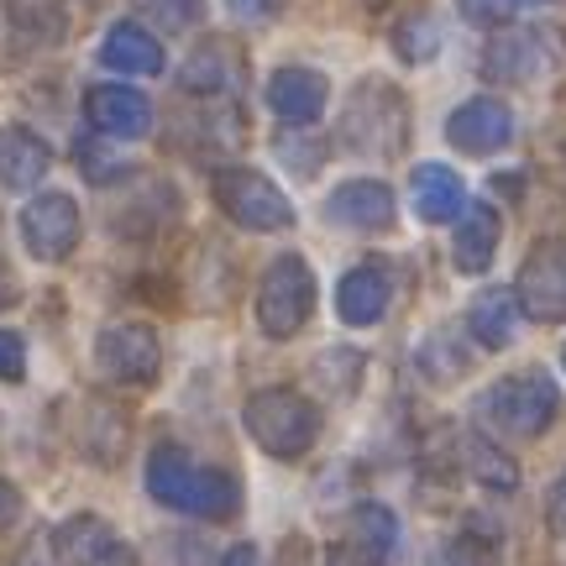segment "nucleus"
<instances>
[{
  "label": "nucleus",
  "mask_w": 566,
  "mask_h": 566,
  "mask_svg": "<svg viewBox=\"0 0 566 566\" xmlns=\"http://www.w3.org/2000/svg\"><path fill=\"white\" fill-rule=\"evenodd\" d=\"M95 363L111 384L122 388H147L163 373V342L153 325L122 321V325H105L101 342H95Z\"/></svg>",
  "instance_id": "8"
},
{
  "label": "nucleus",
  "mask_w": 566,
  "mask_h": 566,
  "mask_svg": "<svg viewBox=\"0 0 566 566\" xmlns=\"http://www.w3.org/2000/svg\"><path fill=\"white\" fill-rule=\"evenodd\" d=\"M556 409H562V394L551 384L541 367H525V373H509L499 384H488L483 394V415L504 436H520V441H535V436H546L551 420H556Z\"/></svg>",
  "instance_id": "5"
},
{
  "label": "nucleus",
  "mask_w": 566,
  "mask_h": 566,
  "mask_svg": "<svg viewBox=\"0 0 566 566\" xmlns=\"http://www.w3.org/2000/svg\"><path fill=\"white\" fill-rule=\"evenodd\" d=\"M53 168V147L32 132V126H0V184L6 189H38Z\"/></svg>",
  "instance_id": "20"
},
{
  "label": "nucleus",
  "mask_w": 566,
  "mask_h": 566,
  "mask_svg": "<svg viewBox=\"0 0 566 566\" xmlns=\"http://www.w3.org/2000/svg\"><path fill=\"white\" fill-rule=\"evenodd\" d=\"M514 300H520V315H530L535 325L566 321V237H541L530 247L514 279Z\"/></svg>",
  "instance_id": "7"
},
{
  "label": "nucleus",
  "mask_w": 566,
  "mask_h": 566,
  "mask_svg": "<svg viewBox=\"0 0 566 566\" xmlns=\"http://www.w3.org/2000/svg\"><path fill=\"white\" fill-rule=\"evenodd\" d=\"M514 6H520V11H525V6H551V0H514Z\"/></svg>",
  "instance_id": "38"
},
{
  "label": "nucleus",
  "mask_w": 566,
  "mask_h": 566,
  "mask_svg": "<svg viewBox=\"0 0 566 566\" xmlns=\"http://www.w3.org/2000/svg\"><path fill=\"white\" fill-rule=\"evenodd\" d=\"M137 11L147 21H158L163 32H189L205 17V0H137Z\"/></svg>",
  "instance_id": "29"
},
{
  "label": "nucleus",
  "mask_w": 566,
  "mask_h": 566,
  "mask_svg": "<svg viewBox=\"0 0 566 566\" xmlns=\"http://www.w3.org/2000/svg\"><path fill=\"white\" fill-rule=\"evenodd\" d=\"M101 63L116 69V74H132V80H153L163 74V42L142 27V21H116L101 42Z\"/></svg>",
  "instance_id": "21"
},
{
  "label": "nucleus",
  "mask_w": 566,
  "mask_h": 566,
  "mask_svg": "<svg viewBox=\"0 0 566 566\" xmlns=\"http://www.w3.org/2000/svg\"><path fill=\"white\" fill-rule=\"evenodd\" d=\"M388 304H394V273H388V263H378V258L346 268L342 283H336V315H342L346 325H357V331L384 321Z\"/></svg>",
  "instance_id": "15"
},
{
  "label": "nucleus",
  "mask_w": 566,
  "mask_h": 566,
  "mask_svg": "<svg viewBox=\"0 0 566 566\" xmlns=\"http://www.w3.org/2000/svg\"><path fill=\"white\" fill-rule=\"evenodd\" d=\"M242 424L268 457L294 462V457H304V451L315 446V436H321V409L310 405L300 388H258L242 409Z\"/></svg>",
  "instance_id": "3"
},
{
  "label": "nucleus",
  "mask_w": 566,
  "mask_h": 566,
  "mask_svg": "<svg viewBox=\"0 0 566 566\" xmlns=\"http://www.w3.org/2000/svg\"><path fill=\"white\" fill-rule=\"evenodd\" d=\"M331 566H367L363 556H357V546H331V556H325Z\"/></svg>",
  "instance_id": "37"
},
{
  "label": "nucleus",
  "mask_w": 566,
  "mask_h": 566,
  "mask_svg": "<svg viewBox=\"0 0 566 566\" xmlns=\"http://www.w3.org/2000/svg\"><path fill=\"white\" fill-rule=\"evenodd\" d=\"M53 556L59 566H142L137 551L126 546L101 514H74L53 530Z\"/></svg>",
  "instance_id": "12"
},
{
  "label": "nucleus",
  "mask_w": 566,
  "mask_h": 566,
  "mask_svg": "<svg viewBox=\"0 0 566 566\" xmlns=\"http://www.w3.org/2000/svg\"><path fill=\"white\" fill-rule=\"evenodd\" d=\"M325 221L342 226V231H357V237H384L399 221V200L384 179H346L331 189Z\"/></svg>",
  "instance_id": "11"
},
{
  "label": "nucleus",
  "mask_w": 566,
  "mask_h": 566,
  "mask_svg": "<svg viewBox=\"0 0 566 566\" xmlns=\"http://www.w3.org/2000/svg\"><path fill=\"white\" fill-rule=\"evenodd\" d=\"M352 546L367 566H394L399 562V514L388 504H357L352 514Z\"/></svg>",
  "instance_id": "24"
},
{
  "label": "nucleus",
  "mask_w": 566,
  "mask_h": 566,
  "mask_svg": "<svg viewBox=\"0 0 566 566\" xmlns=\"http://www.w3.org/2000/svg\"><path fill=\"white\" fill-rule=\"evenodd\" d=\"M179 84L189 95H205V101H221V95H237L242 84V53L226 38H205L179 69Z\"/></svg>",
  "instance_id": "17"
},
{
  "label": "nucleus",
  "mask_w": 566,
  "mask_h": 566,
  "mask_svg": "<svg viewBox=\"0 0 566 566\" xmlns=\"http://www.w3.org/2000/svg\"><path fill=\"white\" fill-rule=\"evenodd\" d=\"M457 11H462V21H472V27H509V21L520 17V6L514 0H457Z\"/></svg>",
  "instance_id": "30"
},
{
  "label": "nucleus",
  "mask_w": 566,
  "mask_h": 566,
  "mask_svg": "<svg viewBox=\"0 0 566 566\" xmlns=\"http://www.w3.org/2000/svg\"><path fill=\"white\" fill-rule=\"evenodd\" d=\"M441 42H446V32L430 11H415V17H405L394 27V53H399V63H430L441 53Z\"/></svg>",
  "instance_id": "26"
},
{
  "label": "nucleus",
  "mask_w": 566,
  "mask_h": 566,
  "mask_svg": "<svg viewBox=\"0 0 566 566\" xmlns=\"http://www.w3.org/2000/svg\"><path fill=\"white\" fill-rule=\"evenodd\" d=\"M210 189H216V205H221L242 231H289V226H294L289 195H283L268 174H258V168H242V163L216 168Z\"/></svg>",
  "instance_id": "6"
},
{
  "label": "nucleus",
  "mask_w": 566,
  "mask_h": 566,
  "mask_svg": "<svg viewBox=\"0 0 566 566\" xmlns=\"http://www.w3.org/2000/svg\"><path fill=\"white\" fill-rule=\"evenodd\" d=\"M231 11L242 21H263V17H273V0H231Z\"/></svg>",
  "instance_id": "35"
},
{
  "label": "nucleus",
  "mask_w": 566,
  "mask_h": 566,
  "mask_svg": "<svg viewBox=\"0 0 566 566\" xmlns=\"http://www.w3.org/2000/svg\"><path fill=\"white\" fill-rule=\"evenodd\" d=\"M27 378V342L17 331H0V384H21Z\"/></svg>",
  "instance_id": "31"
},
{
  "label": "nucleus",
  "mask_w": 566,
  "mask_h": 566,
  "mask_svg": "<svg viewBox=\"0 0 566 566\" xmlns=\"http://www.w3.org/2000/svg\"><path fill=\"white\" fill-rule=\"evenodd\" d=\"M446 142L467 158H493L514 142V111L499 95H472L446 116Z\"/></svg>",
  "instance_id": "10"
},
{
  "label": "nucleus",
  "mask_w": 566,
  "mask_h": 566,
  "mask_svg": "<svg viewBox=\"0 0 566 566\" xmlns=\"http://www.w3.org/2000/svg\"><path fill=\"white\" fill-rule=\"evenodd\" d=\"M546 525L566 530V467L556 472V483H551V493H546Z\"/></svg>",
  "instance_id": "33"
},
{
  "label": "nucleus",
  "mask_w": 566,
  "mask_h": 566,
  "mask_svg": "<svg viewBox=\"0 0 566 566\" xmlns=\"http://www.w3.org/2000/svg\"><path fill=\"white\" fill-rule=\"evenodd\" d=\"M80 231L84 216L74 195H63V189H48L38 200H27V210H21V242H27V252L38 263H63L80 247Z\"/></svg>",
  "instance_id": "9"
},
{
  "label": "nucleus",
  "mask_w": 566,
  "mask_h": 566,
  "mask_svg": "<svg viewBox=\"0 0 566 566\" xmlns=\"http://www.w3.org/2000/svg\"><path fill=\"white\" fill-rule=\"evenodd\" d=\"M467 367H472V357L457 346L451 331H436V336H424L420 342V373L430 378V384H457Z\"/></svg>",
  "instance_id": "27"
},
{
  "label": "nucleus",
  "mask_w": 566,
  "mask_h": 566,
  "mask_svg": "<svg viewBox=\"0 0 566 566\" xmlns=\"http://www.w3.org/2000/svg\"><path fill=\"white\" fill-rule=\"evenodd\" d=\"M279 566H310V541L289 535V541L279 546Z\"/></svg>",
  "instance_id": "34"
},
{
  "label": "nucleus",
  "mask_w": 566,
  "mask_h": 566,
  "mask_svg": "<svg viewBox=\"0 0 566 566\" xmlns=\"http://www.w3.org/2000/svg\"><path fill=\"white\" fill-rule=\"evenodd\" d=\"M467 331H472V346L504 352L514 342V331H520V300H514V289H483L472 300V310H467Z\"/></svg>",
  "instance_id": "22"
},
{
  "label": "nucleus",
  "mask_w": 566,
  "mask_h": 566,
  "mask_svg": "<svg viewBox=\"0 0 566 566\" xmlns=\"http://www.w3.org/2000/svg\"><path fill=\"white\" fill-rule=\"evenodd\" d=\"M562 367H566V346H562Z\"/></svg>",
  "instance_id": "40"
},
{
  "label": "nucleus",
  "mask_w": 566,
  "mask_h": 566,
  "mask_svg": "<svg viewBox=\"0 0 566 566\" xmlns=\"http://www.w3.org/2000/svg\"><path fill=\"white\" fill-rule=\"evenodd\" d=\"M546 38L541 32H499L483 48V74L493 84H535L546 74Z\"/></svg>",
  "instance_id": "18"
},
{
  "label": "nucleus",
  "mask_w": 566,
  "mask_h": 566,
  "mask_svg": "<svg viewBox=\"0 0 566 566\" xmlns=\"http://www.w3.org/2000/svg\"><path fill=\"white\" fill-rule=\"evenodd\" d=\"M147 493L189 520H231L242 509V483L226 467L195 462L184 446L163 441L147 451Z\"/></svg>",
  "instance_id": "1"
},
{
  "label": "nucleus",
  "mask_w": 566,
  "mask_h": 566,
  "mask_svg": "<svg viewBox=\"0 0 566 566\" xmlns=\"http://www.w3.org/2000/svg\"><path fill=\"white\" fill-rule=\"evenodd\" d=\"M462 457H467V472H472L483 488H493V493H514V483H520V467H514V457H504L499 446L488 441V436H467Z\"/></svg>",
  "instance_id": "25"
},
{
  "label": "nucleus",
  "mask_w": 566,
  "mask_h": 566,
  "mask_svg": "<svg viewBox=\"0 0 566 566\" xmlns=\"http://www.w3.org/2000/svg\"><path fill=\"white\" fill-rule=\"evenodd\" d=\"M430 566H499V551L478 535H451L430 551Z\"/></svg>",
  "instance_id": "28"
},
{
  "label": "nucleus",
  "mask_w": 566,
  "mask_h": 566,
  "mask_svg": "<svg viewBox=\"0 0 566 566\" xmlns=\"http://www.w3.org/2000/svg\"><path fill=\"white\" fill-rule=\"evenodd\" d=\"M346 153L357 158H399L409 142V101L399 84L367 74L342 105V126H336Z\"/></svg>",
  "instance_id": "2"
},
{
  "label": "nucleus",
  "mask_w": 566,
  "mask_h": 566,
  "mask_svg": "<svg viewBox=\"0 0 566 566\" xmlns=\"http://www.w3.org/2000/svg\"><path fill=\"white\" fill-rule=\"evenodd\" d=\"M268 111L289 126H315L325 116V101H331V80L321 69H304V63H283L268 80Z\"/></svg>",
  "instance_id": "13"
},
{
  "label": "nucleus",
  "mask_w": 566,
  "mask_h": 566,
  "mask_svg": "<svg viewBox=\"0 0 566 566\" xmlns=\"http://www.w3.org/2000/svg\"><path fill=\"white\" fill-rule=\"evenodd\" d=\"M315 294H321L315 273H310L300 252L273 258L263 283H258V325H263L268 342H294L310 325V315H315Z\"/></svg>",
  "instance_id": "4"
},
{
  "label": "nucleus",
  "mask_w": 566,
  "mask_h": 566,
  "mask_svg": "<svg viewBox=\"0 0 566 566\" xmlns=\"http://www.w3.org/2000/svg\"><path fill=\"white\" fill-rule=\"evenodd\" d=\"M21 514H27V499H21V488L11 478H0V530L21 525Z\"/></svg>",
  "instance_id": "32"
},
{
  "label": "nucleus",
  "mask_w": 566,
  "mask_h": 566,
  "mask_svg": "<svg viewBox=\"0 0 566 566\" xmlns=\"http://www.w3.org/2000/svg\"><path fill=\"white\" fill-rule=\"evenodd\" d=\"M409 205H415V216H420L424 226L462 221V210H467L462 174L446 168V163H420V168L409 174Z\"/></svg>",
  "instance_id": "19"
},
{
  "label": "nucleus",
  "mask_w": 566,
  "mask_h": 566,
  "mask_svg": "<svg viewBox=\"0 0 566 566\" xmlns=\"http://www.w3.org/2000/svg\"><path fill=\"white\" fill-rule=\"evenodd\" d=\"M367 6H373V11H384V6H388V0H367Z\"/></svg>",
  "instance_id": "39"
},
{
  "label": "nucleus",
  "mask_w": 566,
  "mask_h": 566,
  "mask_svg": "<svg viewBox=\"0 0 566 566\" xmlns=\"http://www.w3.org/2000/svg\"><path fill=\"white\" fill-rule=\"evenodd\" d=\"M84 116H90V126L101 137H116V142H137L153 132V105L132 84H95L84 95Z\"/></svg>",
  "instance_id": "14"
},
{
  "label": "nucleus",
  "mask_w": 566,
  "mask_h": 566,
  "mask_svg": "<svg viewBox=\"0 0 566 566\" xmlns=\"http://www.w3.org/2000/svg\"><path fill=\"white\" fill-rule=\"evenodd\" d=\"M221 566H258V546H247V541H242V546H231L221 556Z\"/></svg>",
  "instance_id": "36"
},
{
  "label": "nucleus",
  "mask_w": 566,
  "mask_h": 566,
  "mask_svg": "<svg viewBox=\"0 0 566 566\" xmlns=\"http://www.w3.org/2000/svg\"><path fill=\"white\" fill-rule=\"evenodd\" d=\"M11 32L32 48H59L69 38V0H0Z\"/></svg>",
  "instance_id": "23"
},
{
  "label": "nucleus",
  "mask_w": 566,
  "mask_h": 566,
  "mask_svg": "<svg viewBox=\"0 0 566 566\" xmlns=\"http://www.w3.org/2000/svg\"><path fill=\"white\" fill-rule=\"evenodd\" d=\"M499 242H504V216L488 200L467 205L457 231H451V263H457V273L483 279L488 268H493V258H499Z\"/></svg>",
  "instance_id": "16"
}]
</instances>
